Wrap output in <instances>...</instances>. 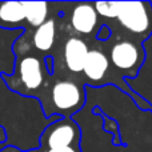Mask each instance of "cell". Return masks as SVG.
I'll list each match as a JSON object with an SVG mask.
<instances>
[{
  "mask_svg": "<svg viewBox=\"0 0 152 152\" xmlns=\"http://www.w3.org/2000/svg\"><path fill=\"white\" fill-rule=\"evenodd\" d=\"M1 79L8 89L26 97H34L40 104L45 102L52 76L47 72L44 56L32 52V47L26 52L15 53L12 75L1 72Z\"/></svg>",
  "mask_w": 152,
  "mask_h": 152,
  "instance_id": "6da1fadb",
  "label": "cell"
},
{
  "mask_svg": "<svg viewBox=\"0 0 152 152\" xmlns=\"http://www.w3.org/2000/svg\"><path fill=\"white\" fill-rule=\"evenodd\" d=\"M86 99V84L79 80V76L68 75L55 79L52 75L47 99L42 104L43 115L48 120L53 116L72 118L84 107Z\"/></svg>",
  "mask_w": 152,
  "mask_h": 152,
  "instance_id": "7a4b0ae2",
  "label": "cell"
},
{
  "mask_svg": "<svg viewBox=\"0 0 152 152\" xmlns=\"http://www.w3.org/2000/svg\"><path fill=\"white\" fill-rule=\"evenodd\" d=\"M118 24L126 32V39L142 44L152 35V3L121 1Z\"/></svg>",
  "mask_w": 152,
  "mask_h": 152,
  "instance_id": "3957f363",
  "label": "cell"
},
{
  "mask_svg": "<svg viewBox=\"0 0 152 152\" xmlns=\"http://www.w3.org/2000/svg\"><path fill=\"white\" fill-rule=\"evenodd\" d=\"M111 40L112 36H111ZM108 59L112 64L113 69L123 79H135L139 74L143 63L145 60V50L143 44L134 40L121 39L113 40L111 47L108 48Z\"/></svg>",
  "mask_w": 152,
  "mask_h": 152,
  "instance_id": "277c9868",
  "label": "cell"
},
{
  "mask_svg": "<svg viewBox=\"0 0 152 152\" xmlns=\"http://www.w3.org/2000/svg\"><path fill=\"white\" fill-rule=\"evenodd\" d=\"M81 74L84 76V84L88 88L89 87H100L108 84L111 81L110 75L115 76V77L119 76L111 68V63L107 53L102 50H97V48L89 50L86 59V64H84V69Z\"/></svg>",
  "mask_w": 152,
  "mask_h": 152,
  "instance_id": "5b68a950",
  "label": "cell"
},
{
  "mask_svg": "<svg viewBox=\"0 0 152 152\" xmlns=\"http://www.w3.org/2000/svg\"><path fill=\"white\" fill-rule=\"evenodd\" d=\"M89 52L86 40L79 36H69L63 45V61L67 71L72 76L81 75Z\"/></svg>",
  "mask_w": 152,
  "mask_h": 152,
  "instance_id": "8992f818",
  "label": "cell"
},
{
  "mask_svg": "<svg viewBox=\"0 0 152 152\" xmlns=\"http://www.w3.org/2000/svg\"><path fill=\"white\" fill-rule=\"evenodd\" d=\"M97 12L94 7V3H75L74 10L71 12L69 24L74 32L81 36H89L95 32V28L97 26Z\"/></svg>",
  "mask_w": 152,
  "mask_h": 152,
  "instance_id": "52a82bcc",
  "label": "cell"
},
{
  "mask_svg": "<svg viewBox=\"0 0 152 152\" xmlns=\"http://www.w3.org/2000/svg\"><path fill=\"white\" fill-rule=\"evenodd\" d=\"M58 36V26H56V19L53 16H50L44 24L36 28L31 36V45L37 52L44 53V56L50 55L51 50L53 48Z\"/></svg>",
  "mask_w": 152,
  "mask_h": 152,
  "instance_id": "ba28073f",
  "label": "cell"
},
{
  "mask_svg": "<svg viewBox=\"0 0 152 152\" xmlns=\"http://www.w3.org/2000/svg\"><path fill=\"white\" fill-rule=\"evenodd\" d=\"M0 28H26V10L23 1H0Z\"/></svg>",
  "mask_w": 152,
  "mask_h": 152,
  "instance_id": "9c48e42d",
  "label": "cell"
},
{
  "mask_svg": "<svg viewBox=\"0 0 152 152\" xmlns=\"http://www.w3.org/2000/svg\"><path fill=\"white\" fill-rule=\"evenodd\" d=\"M26 10V28L24 32L29 34L31 29L39 28L50 19L51 3L45 1H23Z\"/></svg>",
  "mask_w": 152,
  "mask_h": 152,
  "instance_id": "30bf717a",
  "label": "cell"
},
{
  "mask_svg": "<svg viewBox=\"0 0 152 152\" xmlns=\"http://www.w3.org/2000/svg\"><path fill=\"white\" fill-rule=\"evenodd\" d=\"M0 152H81V145H72V147H63V148H53L47 145L45 143L39 142V145L34 150L28 151H21L19 148L13 147V145H5Z\"/></svg>",
  "mask_w": 152,
  "mask_h": 152,
  "instance_id": "8fae6325",
  "label": "cell"
},
{
  "mask_svg": "<svg viewBox=\"0 0 152 152\" xmlns=\"http://www.w3.org/2000/svg\"><path fill=\"white\" fill-rule=\"evenodd\" d=\"M97 15L105 19H118L121 10V1H96L94 3Z\"/></svg>",
  "mask_w": 152,
  "mask_h": 152,
  "instance_id": "7c38bea8",
  "label": "cell"
},
{
  "mask_svg": "<svg viewBox=\"0 0 152 152\" xmlns=\"http://www.w3.org/2000/svg\"><path fill=\"white\" fill-rule=\"evenodd\" d=\"M92 113L94 115H102L103 118H104V124H103V128H104V131L107 132H111V134H113V145H120L121 142H120V135H119V124L118 121L115 120V119H111L108 118L107 115H104V113L102 112V111H99V108H94V111H92Z\"/></svg>",
  "mask_w": 152,
  "mask_h": 152,
  "instance_id": "4fadbf2b",
  "label": "cell"
},
{
  "mask_svg": "<svg viewBox=\"0 0 152 152\" xmlns=\"http://www.w3.org/2000/svg\"><path fill=\"white\" fill-rule=\"evenodd\" d=\"M112 36V29L107 23H103L102 26L97 28L96 32V40L100 43H107Z\"/></svg>",
  "mask_w": 152,
  "mask_h": 152,
  "instance_id": "5bb4252c",
  "label": "cell"
},
{
  "mask_svg": "<svg viewBox=\"0 0 152 152\" xmlns=\"http://www.w3.org/2000/svg\"><path fill=\"white\" fill-rule=\"evenodd\" d=\"M44 64H45V68H47V72L51 76L53 75V66H55V60H53V56L52 55H47L44 56Z\"/></svg>",
  "mask_w": 152,
  "mask_h": 152,
  "instance_id": "9a60e30c",
  "label": "cell"
},
{
  "mask_svg": "<svg viewBox=\"0 0 152 152\" xmlns=\"http://www.w3.org/2000/svg\"><path fill=\"white\" fill-rule=\"evenodd\" d=\"M5 140H7V132H5L4 127L0 126V143L5 142Z\"/></svg>",
  "mask_w": 152,
  "mask_h": 152,
  "instance_id": "2e32d148",
  "label": "cell"
},
{
  "mask_svg": "<svg viewBox=\"0 0 152 152\" xmlns=\"http://www.w3.org/2000/svg\"><path fill=\"white\" fill-rule=\"evenodd\" d=\"M150 112H151V113H152V110H151V111H150Z\"/></svg>",
  "mask_w": 152,
  "mask_h": 152,
  "instance_id": "e0dca14e",
  "label": "cell"
}]
</instances>
